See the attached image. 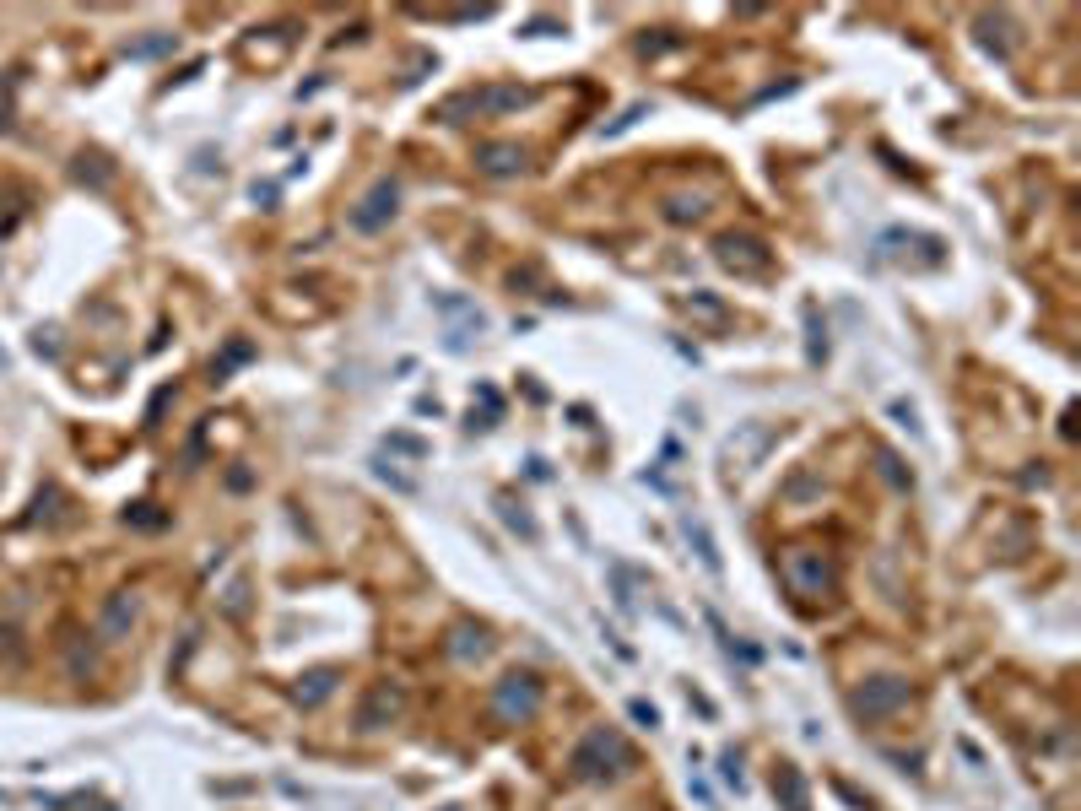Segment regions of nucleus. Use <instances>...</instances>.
I'll return each mask as SVG.
<instances>
[{"label":"nucleus","instance_id":"f257e3e1","mask_svg":"<svg viewBox=\"0 0 1081 811\" xmlns=\"http://www.w3.org/2000/svg\"><path fill=\"white\" fill-rule=\"evenodd\" d=\"M622 763H627V747H622L617 736H606V730H595V736L579 747V757H573V768H579V774H590V779L617 774Z\"/></svg>","mask_w":1081,"mask_h":811},{"label":"nucleus","instance_id":"f03ea898","mask_svg":"<svg viewBox=\"0 0 1081 811\" xmlns=\"http://www.w3.org/2000/svg\"><path fill=\"white\" fill-rule=\"evenodd\" d=\"M519 103H525V92L519 87H492V92H482V98H460V103H449L444 114H498V109H519Z\"/></svg>","mask_w":1081,"mask_h":811},{"label":"nucleus","instance_id":"7ed1b4c3","mask_svg":"<svg viewBox=\"0 0 1081 811\" xmlns=\"http://www.w3.org/2000/svg\"><path fill=\"white\" fill-rule=\"evenodd\" d=\"M395 201H400V190H395V184H379V190H373L368 201H363V211H357V217H352V228L373 233V228H379V222H384V217H390V211H395Z\"/></svg>","mask_w":1081,"mask_h":811},{"label":"nucleus","instance_id":"20e7f679","mask_svg":"<svg viewBox=\"0 0 1081 811\" xmlns=\"http://www.w3.org/2000/svg\"><path fill=\"white\" fill-rule=\"evenodd\" d=\"M498 709L509 714V720H514V714L525 720V714L536 709V682H530V676H509V687L498 693Z\"/></svg>","mask_w":1081,"mask_h":811},{"label":"nucleus","instance_id":"39448f33","mask_svg":"<svg viewBox=\"0 0 1081 811\" xmlns=\"http://www.w3.org/2000/svg\"><path fill=\"white\" fill-rule=\"evenodd\" d=\"M476 163H482L487 174H514V168H525V152H519V146H482Z\"/></svg>","mask_w":1081,"mask_h":811}]
</instances>
